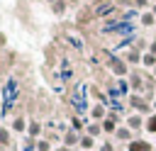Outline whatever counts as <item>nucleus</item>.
I'll list each match as a JSON object with an SVG mask.
<instances>
[{
  "instance_id": "1",
  "label": "nucleus",
  "mask_w": 156,
  "mask_h": 151,
  "mask_svg": "<svg viewBox=\"0 0 156 151\" xmlns=\"http://www.w3.org/2000/svg\"><path fill=\"white\" fill-rule=\"evenodd\" d=\"M129 107L134 110V112H139V114H154V102H149L146 97H141L139 93H132L129 95Z\"/></svg>"
},
{
  "instance_id": "2",
  "label": "nucleus",
  "mask_w": 156,
  "mask_h": 151,
  "mask_svg": "<svg viewBox=\"0 0 156 151\" xmlns=\"http://www.w3.org/2000/svg\"><path fill=\"white\" fill-rule=\"evenodd\" d=\"M127 78H129V88H132V93H139V95H141V93L146 90V78H144L141 68H134Z\"/></svg>"
},
{
  "instance_id": "3",
  "label": "nucleus",
  "mask_w": 156,
  "mask_h": 151,
  "mask_svg": "<svg viewBox=\"0 0 156 151\" xmlns=\"http://www.w3.org/2000/svg\"><path fill=\"white\" fill-rule=\"evenodd\" d=\"M107 66H110V71H112L117 78H122V76H129V73H132V71H129V66H127V61H124L122 56H110Z\"/></svg>"
},
{
  "instance_id": "4",
  "label": "nucleus",
  "mask_w": 156,
  "mask_h": 151,
  "mask_svg": "<svg viewBox=\"0 0 156 151\" xmlns=\"http://www.w3.org/2000/svg\"><path fill=\"white\" fill-rule=\"evenodd\" d=\"M119 56H122V58L127 61V66H136V68L141 66V58H144V54H141L139 49H134V46H129V49H124V51H122Z\"/></svg>"
},
{
  "instance_id": "5",
  "label": "nucleus",
  "mask_w": 156,
  "mask_h": 151,
  "mask_svg": "<svg viewBox=\"0 0 156 151\" xmlns=\"http://www.w3.org/2000/svg\"><path fill=\"white\" fill-rule=\"evenodd\" d=\"M124 124L136 134V132H141L144 129V124H146V119H144V114H139V112H132V114H127V119H124Z\"/></svg>"
},
{
  "instance_id": "6",
  "label": "nucleus",
  "mask_w": 156,
  "mask_h": 151,
  "mask_svg": "<svg viewBox=\"0 0 156 151\" xmlns=\"http://www.w3.org/2000/svg\"><path fill=\"white\" fill-rule=\"evenodd\" d=\"M115 139H117L119 144H129V141H134L136 136H134V132H132L127 124H119V127H117V132H115Z\"/></svg>"
},
{
  "instance_id": "7",
  "label": "nucleus",
  "mask_w": 156,
  "mask_h": 151,
  "mask_svg": "<svg viewBox=\"0 0 156 151\" xmlns=\"http://www.w3.org/2000/svg\"><path fill=\"white\" fill-rule=\"evenodd\" d=\"M80 136H83V134H78V132H73V129H66V134L61 136V144H63V146H68V149H78Z\"/></svg>"
},
{
  "instance_id": "8",
  "label": "nucleus",
  "mask_w": 156,
  "mask_h": 151,
  "mask_svg": "<svg viewBox=\"0 0 156 151\" xmlns=\"http://www.w3.org/2000/svg\"><path fill=\"white\" fill-rule=\"evenodd\" d=\"M127 151H156V149H154V144H151V141H146V139L136 136L134 141H129V144H127Z\"/></svg>"
},
{
  "instance_id": "9",
  "label": "nucleus",
  "mask_w": 156,
  "mask_h": 151,
  "mask_svg": "<svg viewBox=\"0 0 156 151\" xmlns=\"http://www.w3.org/2000/svg\"><path fill=\"white\" fill-rule=\"evenodd\" d=\"M107 112H110V107L102 105V102H95V105L90 107V117H93V122H102V119L107 117Z\"/></svg>"
},
{
  "instance_id": "10",
  "label": "nucleus",
  "mask_w": 156,
  "mask_h": 151,
  "mask_svg": "<svg viewBox=\"0 0 156 151\" xmlns=\"http://www.w3.org/2000/svg\"><path fill=\"white\" fill-rule=\"evenodd\" d=\"M27 127H29V122H27L22 114H17V117L12 119V124H10L12 134H27Z\"/></svg>"
},
{
  "instance_id": "11",
  "label": "nucleus",
  "mask_w": 156,
  "mask_h": 151,
  "mask_svg": "<svg viewBox=\"0 0 156 151\" xmlns=\"http://www.w3.org/2000/svg\"><path fill=\"white\" fill-rule=\"evenodd\" d=\"M139 24H141V27H156V15H154L151 10L139 12Z\"/></svg>"
},
{
  "instance_id": "12",
  "label": "nucleus",
  "mask_w": 156,
  "mask_h": 151,
  "mask_svg": "<svg viewBox=\"0 0 156 151\" xmlns=\"http://www.w3.org/2000/svg\"><path fill=\"white\" fill-rule=\"evenodd\" d=\"M85 134L93 136V139L102 136V124H100V122H90V124H85Z\"/></svg>"
},
{
  "instance_id": "13",
  "label": "nucleus",
  "mask_w": 156,
  "mask_h": 151,
  "mask_svg": "<svg viewBox=\"0 0 156 151\" xmlns=\"http://www.w3.org/2000/svg\"><path fill=\"white\" fill-rule=\"evenodd\" d=\"M10 144H12V129L0 127V149H7Z\"/></svg>"
},
{
  "instance_id": "14",
  "label": "nucleus",
  "mask_w": 156,
  "mask_h": 151,
  "mask_svg": "<svg viewBox=\"0 0 156 151\" xmlns=\"http://www.w3.org/2000/svg\"><path fill=\"white\" fill-rule=\"evenodd\" d=\"M100 124H102V134H112V136H115V132H117V127H119V124H117L115 119H110V117H105Z\"/></svg>"
},
{
  "instance_id": "15",
  "label": "nucleus",
  "mask_w": 156,
  "mask_h": 151,
  "mask_svg": "<svg viewBox=\"0 0 156 151\" xmlns=\"http://www.w3.org/2000/svg\"><path fill=\"white\" fill-rule=\"evenodd\" d=\"M27 136H32V139H41V124H39L37 119L29 122V127H27Z\"/></svg>"
},
{
  "instance_id": "16",
  "label": "nucleus",
  "mask_w": 156,
  "mask_h": 151,
  "mask_svg": "<svg viewBox=\"0 0 156 151\" xmlns=\"http://www.w3.org/2000/svg\"><path fill=\"white\" fill-rule=\"evenodd\" d=\"M141 68H146V71H154V68H156V56H154L151 51L144 54V58H141Z\"/></svg>"
},
{
  "instance_id": "17",
  "label": "nucleus",
  "mask_w": 156,
  "mask_h": 151,
  "mask_svg": "<svg viewBox=\"0 0 156 151\" xmlns=\"http://www.w3.org/2000/svg\"><path fill=\"white\" fill-rule=\"evenodd\" d=\"M93 146H95V139H93V136H88V134H83V136H80V144H78V149H83V151H90Z\"/></svg>"
},
{
  "instance_id": "18",
  "label": "nucleus",
  "mask_w": 156,
  "mask_h": 151,
  "mask_svg": "<svg viewBox=\"0 0 156 151\" xmlns=\"http://www.w3.org/2000/svg\"><path fill=\"white\" fill-rule=\"evenodd\" d=\"M144 132H146V134H156V112L146 117V124H144Z\"/></svg>"
},
{
  "instance_id": "19",
  "label": "nucleus",
  "mask_w": 156,
  "mask_h": 151,
  "mask_svg": "<svg viewBox=\"0 0 156 151\" xmlns=\"http://www.w3.org/2000/svg\"><path fill=\"white\" fill-rule=\"evenodd\" d=\"M71 129L78 132V134H85V124H83V119H80V117H71Z\"/></svg>"
},
{
  "instance_id": "20",
  "label": "nucleus",
  "mask_w": 156,
  "mask_h": 151,
  "mask_svg": "<svg viewBox=\"0 0 156 151\" xmlns=\"http://www.w3.org/2000/svg\"><path fill=\"white\" fill-rule=\"evenodd\" d=\"M37 151H54V149H51V141H49V139H44V136H41V139H37Z\"/></svg>"
},
{
  "instance_id": "21",
  "label": "nucleus",
  "mask_w": 156,
  "mask_h": 151,
  "mask_svg": "<svg viewBox=\"0 0 156 151\" xmlns=\"http://www.w3.org/2000/svg\"><path fill=\"white\" fill-rule=\"evenodd\" d=\"M51 10H54L56 15H63V12H66V2H63V0H58V2H54V5H51Z\"/></svg>"
},
{
  "instance_id": "22",
  "label": "nucleus",
  "mask_w": 156,
  "mask_h": 151,
  "mask_svg": "<svg viewBox=\"0 0 156 151\" xmlns=\"http://www.w3.org/2000/svg\"><path fill=\"white\" fill-rule=\"evenodd\" d=\"M98 151H117V149H115V144H112V141H102Z\"/></svg>"
},
{
  "instance_id": "23",
  "label": "nucleus",
  "mask_w": 156,
  "mask_h": 151,
  "mask_svg": "<svg viewBox=\"0 0 156 151\" xmlns=\"http://www.w3.org/2000/svg\"><path fill=\"white\" fill-rule=\"evenodd\" d=\"M134 5H136V10L146 12V7H149V0H134Z\"/></svg>"
},
{
  "instance_id": "24",
  "label": "nucleus",
  "mask_w": 156,
  "mask_h": 151,
  "mask_svg": "<svg viewBox=\"0 0 156 151\" xmlns=\"http://www.w3.org/2000/svg\"><path fill=\"white\" fill-rule=\"evenodd\" d=\"M149 51H151V54L156 56V41H149Z\"/></svg>"
},
{
  "instance_id": "25",
  "label": "nucleus",
  "mask_w": 156,
  "mask_h": 151,
  "mask_svg": "<svg viewBox=\"0 0 156 151\" xmlns=\"http://www.w3.org/2000/svg\"><path fill=\"white\" fill-rule=\"evenodd\" d=\"M54 151H73V149H68V146H63V144H58V146H56Z\"/></svg>"
},
{
  "instance_id": "26",
  "label": "nucleus",
  "mask_w": 156,
  "mask_h": 151,
  "mask_svg": "<svg viewBox=\"0 0 156 151\" xmlns=\"http://www.w3.org/2000/svg\"><path fill=\"white\" fill-rule=\"evenodd\" d=\"M151 12H154V15H156V2H151Z\"/></svg>"
},
{
  "instance_id": "27",
  "label": "nucleus",
  "mask_w": 156,
  "mask_h": 151,
  "mask_svg": "<svg viewBox=\"0 0 156 151\" xmlns=\"http://www.w3.org/2000/svg\"><path fill=\"white\" fill-rule=\"evenodd\" d=\"M154 112H156V95H154Z\"/></svg>"
},
{
  "instance_id": "28",
  "label": "nucleus",
  "mask_w": 156,
  "mask_h": 151,
  "mask_svg": "<svg viewBox=\"0 0 156 151\" xmlns=\"http://www.w3.org/2000/svg\"><path fill=\"white\" fill-rule=\"evenodd\" d=\"M151 76H154V78H156V68H154V71H151Z\"/></svg>"
},
{
  "instance_id": "29",
  "label": "nucleus",
  "mask_w": 156,
  "mask_h": 151,
  "mask_svg": "<svg viewBox=\"0 0 156 151\" xmlns=\"http://www.w3.org/2000/svg\"><path fill=\"white\" fill-rule=\"evenodd\" d=\"M0 151H5V149H0Z\"/></svg>"
}]
</instances>
